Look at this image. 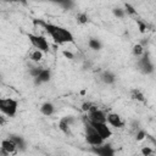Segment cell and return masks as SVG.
Returning a JSON list of instances; mask_svg holds the SVG:
<instances>
[{"label": "cell", "mask_w": 156, "mask_h": 156, "mask_svg": "<svg viewBox=\"0 0 156 156\" xmlns=\"http://www.w3.org/2000/svg\"><path fill=\"white\" fill-rule=\"evenodd\" d=\"M35 23L43 26V28L51 37L54 43H56L58 45L67 44V43H73V40H74V37H73L72 32L68 30L67 28L62 27V26H57V24H54V23L44 22V21H35Z\"/></svg>", "instance_id": "6da1fadb"}, {"label": "cell", "mask_w": 156, "mask_h": 156, "mask_svg": "<svg viewBox=\"0 0 156 156\" xmlns=\"http://www.w3.org/2000/svg\"><path fill=\"white\" fill-rule=\"evenodd\" d=\"M0 111L6 117H15L18 111V101L12 98L0 99Z\"/></svg>", "instance_id": "7a4b0ae2"}, {"label": "cell", "mask_w": 156, "mask_h": 156, "mask_svg": "<svg viewBox=\"0 0 156 156\" xmlns=\"http://www.w3.org/2000/svg\"><path fill=\"white\" fill-rule=\"evenodd\" d=\"M84 138L90 146H99L105 143V140L100 136V134L95 130V128L89 122L85 124V128H84Z\"/></svg>", "instance_id": "3957f363"}, {"label": "cell", "mask_w": 156, "mask_h": 156, "mask_svg": "<svg viewBox=\"0 0 156 156\" xmlns=\"http://www.w3.org/2000/svg\"><path fill=\"white\" fill-rule=\"evenodd\" d=\"M136 68H138V71H139L140 73L146 74V76L154 73L155 66H154V62H152V60L150 58V55H149L147 51H145L144 55L138 58V61H136Z\"/></svg>", "instance_id": "277c9868"}, {"label": "cell", "mask_w": 156, "mask_h": 156, "mask_svg": "<svg viewBox=\"0 0 156 156\" xmlns=\"http://www.w3.org/2000/svg\"><path fill=\"white\" fill-rule=\"evenodd\" d=\"M27 37H28V39H29V41H30V44H32V46L34 49L40 50L44 54L49 51V43H48V40H46L45 37L38 35V34H32V33L28 34Z\"/></svg>", "instance_id": "5b68a950"}, {"label": "cell", "mask_w": 156, "mask_h": 156, "mask_svg": "<svg viewBox=\"0 0 156 156\" xmlns=\"http://www.w3.org/2000/svg\"><path fill=\"white\" fill-rule=\"evenodd\" d=\"M90 151L95 156H115L116 150L111 144H101L99 146H90Z\"/></svg>", "instance_id": "8992f818"}, {"label": "cell", "mask_w": 156, "mask_h": 156, "mask_svg": "<svg viewBox=\"0 0 156 156\" xmlns=\"http://www.w3.org/2000/svg\"><path fill=\"white\" fill-rule=\"evenodd\" d=\"M88 122L95 128V130L100 134V136L104 140H107V139L111 138L112 130H111V127L107 124V122H104V123H100V122H90V121H88Z\"/></svg>", "instance_id": "52a82bcc"}, {"label": "cell", "mask_w": 156, "mask_h": 156, "mask_svg": "<svg viewBox=\"0 0 156 156\" xmlns=\"http://www.w3.org/2000/svg\"><path fill=\"white\" fill-rule=\"evenodd\" d=\"M88 115H89V119L88 121H90V122H100V123L107 122V113L104 110H101V108H99L96 106H94L88 112Z\"/></svg>", "instance_id": "ba28073f"}, {"label": "cell", "mask_w": 156, "mask_h": 156, "mask_svg": "<svg viewBox=\"0 0 156 156\" xmlns=\"http://www.w3.org/2000/svg\"><path fill=\"white\" fill-rule=\"evenodd\" d=\"M17 150H18V147H17V145L10 139V138H7V139H4L2 141H1V154L5 156V155H15L16 152H17Z\"/></svg>", "instance_id": "9c48e42d"}, {"label": "cell", "mask_w": 156, "mask_h": 156, "mask_svg": "<svg viewBox=\"0 0 156 156\" xmlns=\"http://www.w3.org/2000/svg\"><path fill=\"white\" fill-rule=\"evenodd\" d=\"M107 124L115 128H123L124 127V121L123 118L116 113V112H108L107 113Z\"/></svg>", "instance_id": "30bf717a"}, {"label": "cell", "mask_w": 156, "mask_h": 156, "mask_svg": "<svg viewBox=\"0 0 156 156\" xmlns=\"http://www.w3.org/2000/svg\"><path fill=\"white\" fill-rule=\"evenodd\" d=\"M73 123H74V117H72V116H66V117H63V118L60 119V122H58V128H60V130H61L62 133H65V134H71V127H72Z\"/></svg>", "instance_id": "8fae6325"}, {"label": "cell", "mask_w": 156, "mask_h": 156, "mask_svg": "<svg viewBox=\"0 0 156 156\" xmlns=\"http://www.w3.org/2000/svg\"><path fill=\"white\" fill-rule=\"evenodd\" d=\"M50 79H51V71L49 68H44L41 71V73L37 78H34V84L35 85H41V84H45V83L50 82Z\"/></svg>", "instance_id": "7c38bea8"}, {"label": "cell", "mask_w": 156, "mask_h": 156, "mask_svg": "<svg viewBox=\"0 0 156 156\" xmlns=\"http://www.w3.org/2000/svg\"><path fill=\"white\" fill-rule=\"evenodd\" d=\"M39 111H40L41 115H44L46 117H50V116H52L55 113V105L52 102H50V101H45V102H43L40 105Z\"/></svg>", "instance_id": "4fadbf2b"}, {"label": "cell", "mask_w": 156, "mask_h": 156, "mask_svg": "<svg viewBox=\"0 0 156 156\" xmlns=\"http://www.w3.org/2000/svg\"><path fill=\"white\" fill-rule=\"evenodd\" d=\"M100 79H101V82L102 83H105V84H107V85H111V84H113L115 82H116V79H117V77H116V74L112 72V71H104L101 74H100Z\"/></svg>", "instance_id": "5bb4252c"}, {"label": "cell", "mask_w": 156, "mask_h": 156, "mask_svg": "<svg viewBox=\"0 0 156 156\" xmlns=\"http://www.w3.org/2000/svg\"><path fill=\"white\" fill-rule=\"evenodd\" d=\"M9 138L17 145V147H18V150H26V140L23 139V136H21V135H18V134H10L9 135Z\"/></svg>", "instance_id": "9a60e30c"}, {"label": "cell", "mask_w": 156, "mask_h": 156, "mask_svg": "<svg viewBox=\"0 0 156 156\" xmlns=\"http://www.w3.org/2000/svg\"><path fill=\"white\" fill-rule=\"evenodd\" d=\"M88 46L89 49L94 50V51H99L102 49V41L99 39V38H95V37H91L89 38L88 40Z\"/></svg>", "instance_id": "2e32d148"}, {"label": "cell", "mask_w": 156, "mask_h": 156, "mask_svg": "<svg viewBox=\"0 0 156 156\" xmlns=\"http://www.w3.org/2000/svg\"><path fill=\"white\" fill-rule=\"evenodd\" d=\"M130 98L133 100H136L139 102H145V95L143 94V91L138 88H134L130 90Z\"/></svg>", "instance_id": "e0dca14e"}, {"label": "cell", "mask_w": 156, "mask_h": 156, "mask_svg": "<svg viewBox=\"0 0 156 156\" xmlns=\"http://www.w3.org/2000/svg\"><path fill=\"white\" fill-rule=\"evenodd\" d=\"M144 52H145V49H144V45H143L141 43L134 44V45L132 46V54H133V56H135L136 58L141 57V56L144 55Z\"/></svg>", "instance_id": "ac0fdd59"}, {"label": "cell", "mask_w": 156, "mask_h": 156, "mask_svg": "<svg viewBox=\"0 0 156 156\" xmlns=\"http://www.w3.org/2000/svg\"><path fill=\"white\" fill-rule=\"evenodd\" d=\"M43 56H44V52L40 50H37V49H34L29 52V60L35 62V63H39L43 60Z\"/></svg>", "instance_id": "d6986e66"}, {"label": "cell", "mask_w": 156, "mask_h": 156, "mask_svg": "<svg viewBox=\"0 0 156 156\" xmlns=\"http://www.w3.org/2000/svg\"><path fill=\"white\" fill-rule=\"evenodd\" d=\"M76 20L78 24H87L89 22V16L87 12H78L76 16Z\"/></svg>", "instance_id": "ffe728a7"}, {"label": "cell", "mask_w": 156, "mask_h": 156, "mask_svg": "<svg viewBox=\"0 0 156 156\" xmlns=\"http://www.w3.org/2000/svg\"><path fill=\"white\" fill-rule=\"evenodd\" d=\"M44 69V67H41V66H33V67H30L29 68V74L33 77V79L34 78H37L40 73H41V71Z\"/></svg>", "instance_id": "44dd1931"}, {"label": "cell", "mask_w": 156, "mask_h": 156, "mask_svg": "<svg viewBox=\"0 0 156 156\" xmlns=\"http://www.w3.org/2000/svg\"><path fill=\"white\" fill-rule=\"evenodd\" d=\"M112 13H113L117 18H123V17L126 16V10H123V9H121V7H116V9L112 10Z\"/></svg>", "instance_id": "7402d4cb"}, {"label": "cell", "mask_w": 156, "mask_h": 156, "mask_svg": "<svg viewBox=\"0 0 156 156\" xmlns=\"http://www.w3.org/2000/svg\"><path fill=\"white\" fill-rule=\"evenodd\" d=\"M58 5L62 6L65 10H69V9L74 7V2H73V1H60Z\"/></svg>", "instance_id": "603a6c76"}, {"label": "cell", "mask_w": 156, "mask_h": 156, "mask_svg": "<svg viewBox=\"0 0 156 156\" xmlns=\"http://www.w3.org/2000/svg\"><path fill=\"white\" fill-rule=\"evenodd\" d=\"M94 106H95V105H94L93 102H90V101H85V102L82 105V110H83L84 112H89Z\"/></svg>", "instance_id": "cb8c5ba5"}, {"label": "cell", "mask_w": 156, "mask_h": 156, "mask_svg": "<svg viewBox=\"0 0 156 156\" xmlns=\"http://www.w3.org/2000/svg\"><path fill=\"white\" fill-rule=\"evenodd\" d=\"M141 154H143V156H152L154 150L151 147H149V146H145V147L141 149Z\"/></svg>", "instance_id": "d4e9b609"}, {"label": "cell", "mask_w": 156, "mask_h": 156, "mask_svg": "<svg viewBox=\"0 0 156 156\" xmlns=\"http://www.w3.org/2000/svg\"><path fill=\"white\" fill-rule=\"evenodd\" d=\"M136 23H138L139 29H140V32H141V33H144L145 30H147V26H146V24H144L141 21H139V20H138V21H136Z\"/></svg>", "instance_id": "484cf974"}, {"label": "cell", "mask_w": 156, "mask_h": 156, "mask_svg": "<svg viewBox=\"0 0 156 156\" xmlns=\"http://www.w3.org/2000/svg\"><path fill=\"white\" fill-rule=\"evenodd\" d=\"M62 54H63V56H65L66 58H68V60H73V58H74V55H73L71 51H67V50H62Z\"/></svg>", "instance_id": "4316f807"}, {"label": "cell", "mask_w": 156, "mask_h": 156, "mask_svg": "<svg viewBox=\"0 0 156 156\" xmlns=\"http://www.w3.org/2000/svg\"><path fill=\"white\" fill-rule=\"evenodd\" d=\"M126 13H130V15H134V13H135L134 9H133L129 4H126Z\"/></svg>", "instance_id": "83f0119b"}, {"label": "cell", "mask_w": 156, "mask_h": 156, "mask_svg": "<svg viewBox=\"0 0 156 156\" xmlns=\"http://www.w3.org/2000/svg\"><path fill=\"white\" fill-rule=\"evenodd\" d=\"M145 135H146V134H145V132H144V130H140V132L136 134V140H143Z\"/></svg>", "instance_id": "f1b7e54d"}]
</instances>
